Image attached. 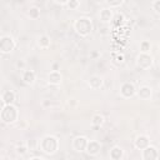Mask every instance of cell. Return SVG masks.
<instances>
[{"label": "cell", "instance_id": "6da1fadb", "mask_svg": "<svg viewBox=\"0 0 160 160\" xmlns=\"http://www.w3.org/2000/svg\"><path fill=\"white\" fill-rule=\"evenodd\" d=\"M0 119L2 121V124L10 125L18 121L19 119V110L14 104H8V105H2L1 111H0Z\"/></svg>", "mask_w": 160, "mask_h": 160}, {"label": "cell", "instance_id": "7a4b0ae2", "mask_svg": "<svg viewBox=\"0 0 160 160\" xmlns=\"http://www.w3.org/2000/svg\"><path fill=\"white\" fill-rule=\"evenodd\" d=\"M39 149L46 155H54L59 150V140L52 135H45L39 141Z\"/></svg>", "mask_w": 160, "mask_h": 160}, {"label": "cell", "instance_id": "3957f363", "mask_svg": "<svg viewBox=\"0 0 160 160\" xmlns=\"http://www.w3.org/2000/svg\"><path fill=\"white\" fill-rule=\"evenodd\" d=\"M74 30L78 35L81 38H85L91 34L92 31V24L89 18H79L74 21Z\"/></svg>", "mask_w": 160, "mask_h": 160}, {"label": "cell", "instance_id": "277c9868", "mask_svg": "<svg viewBox=\"0 0 160 160\" xmlns=\"http://www.w3.org/2000/svg\"><path fill=\"white\" fill-rule=\"evenodd\" d=\"M16 48V41L11 35H2L0 38V51L2 54H10Z\"/></svg>", "mask_w": 160, "mask_h": 160}, {"label": "cell", "instance_id": "5b68a950", "mask_svg": "<svg viewBox=\"0 0 160 160\" xmlns=\"http://www.w3.org/2000/svg\"><path fill=\"white\" fill-rule=\"evenodd\" d=\"M152 56L149 54V52H140L138 56H136V65L142 69V70H148L152 66Z\"/></svg>", "mask_w": 160, "mask_h": 160}, {"label": "cell", "instance_id": "8992f818", "mask_svg": "<svg viewBox=\"0 0 160 160\" xmlns=\"http://www.w3.org/2000/svg\"><path fill=\"white\" fill-rule=\"evenodd\" d=\"M136 88H135V85L132 84V82H124L121 86H120V95H121V98H124V99H130V98H132V96H135L136 95Z\"/></svg>", "mask_w": 160, "mask_h": 160}, {"label": "cell", "instance_id": "52a82bcc", "mask_svg": "<svg viewBox=\"0 0 160 160\" xmlns=\"http://www.w3.org/2000/svg\"><path fill=\"white\" fill-rule=\"evenodd\" d=\"M88 142H89V140L85 136H76V138H74V140L71 142V146L76 152H82V151L86 150Z\"/></svg>", "mask_w": 160, "mask_h": 160}, {"label": "cell", "instance_id": "ba28073f", "mask_svg": "<svg viewBox=\"0 0 160 160\" xmlns=\"http://www.w3.org/2000/svg\"><path fill=\"white\" fill-rule=\"evenodd\" d=\"M141 159L142 160H155L159 159V151L155 146H146L144 150H141Z\"/></svg>", "mask_w": 160, "mask_h": 160}, {"label": "cell", "instance_id": "9c48e42d", "mask_svg": "<svg viewBox=\"0 0 160 160\" xmlns=\"http://www.w3.org/2000/svg\"><path fill=\"white\" fill-rule=\"evenodd\" d=\"M100 150H101V144L98 140H89L85 152L89 156H96L100 152Z\"/></svg>", "mask_w": 160, "mask_h": 160}, {"label": "cell", "instance_id": "30bf717a", "mask_svg": "<svg viewBox=\"0 0 160 160\" xmlns=\"http://www.w3.org/2000/svg\"><path fill=\"white\" fill-rule=\"evenodd\" d=\"M62 81V75L59 70H51L48 75V82L52 86H58L60 85Z\"/></svg>", "mask_w": 160, "mask_h": 160}, {"label": "cell", "instance_id": "8fae6325", "mask_svg": "<svg viewBox=\"0 0 160 160\" xmlns=\"http://www.w3.org/2000/svg\"><path fill=\"white\" fill-rule=\"evenodd\" d=\"M150 145V140H149V136L141 134V135H138L134 140V146L138 149V150H144L146 146Z\"/></svg>", "mask_w": 160, "mask_h": 160}, {"label": "cell", "instance_id": "7c38bea8", "mask_svg": "<svg viewBox=\"0 0 160 160\" xmlns=\"http://www.w3.org/2000/svg\"><path fill=\"white\" fill-rule=\"evenodd\" d=\"M102 82H104V80H102V78H101L100 75H91V76L89 78V80H88V85H89L90 89H92V90L100 89V88L102 86Z\"/></svg>", "mask_w": 160, "mask_h": 160}, {"label": "cell", "instance_id": "4fadbf2b", "mask_svg": "<svg viewBox=\"0 0 160 160\" xmlns=\"http://www.w3.org/2000/svg\"><path fill=\"white\" fill-rule=\"evenodd\" d=\"M21 79L26 85H32L36 80V74L34 70H22Z\"/></svg>", "mask_w": 160, "mask_h": 160}, {"label": "cell", "instance_id": "5bb4252c", "mask_svg": "<svg viewBox=\"0 0 160 160\" xmlns=\"http://www.w3.org/2000/svg\"><path fill=\"white\" fill-rule=\"evenodd\" d=\"M136 94H138V96H139L140 99H142V100H149V99L151 98V95H152V89H151L150 86H148V85H142V86H140V88L138 89Z\"/></svg>", "mask_w": 160, "mask_h": 160}, {"label": "cell", "instance_id": "9a60e30c", "mask_svg": "<svg viewBox=\"0 0 160 160\" xmlns=\"http://www.w3.org/2000/svg\"><path fill=\"white\" fill-rule=\"evenodd\" d=\"M16 100V95L12 90H5L1 94V102L2 105H8V104H14V101Z\"/></svg>", "mask_w": 160, "mask_h": 160}, {"label": "cell", "instance_id": "2e32d148", "mask_svg": "<svg viewBox=\"0 0 160 160\" xmlns=\"http://www.w3.org/2000/svg\"><path fill=\"white\" fill-rule=\"evenodd\" d=\"M99 18L102 22H110L114 18V14H112V10L110 8H104L100 10V14H99Z\"/></svg>", "mask_w": 160, "mask_h": 160}, {"label": "cell", "instance_id": "e0dca14e", "mask_svg": "<svg viewBox=\"0 0 160 160\" xmlns=\"http://www.w3.org/2000/svg\"><path fill=\"white\" fill-rule=\"evenodd\" d=\"M109 155H110V159H112V160H121L124 158V150L120 146L115 145V146L111 148Z\"/></svg>", "mask_w": 160, "mask_h": 160}, {"label": "cell", "instance_id": "ac0fdd59", "mask_svg": "<svg viewBox=\"0 0 160 160\" xmlns=\"http://www.w3.org/2000/svg\"><path fill=\"white\" fill-rule=\"evenodd\" d=\"M104 121H105V119H104V116H102L101 114H95V115H92V118H91V126H92V129H94V130L99 129V128L104 124Z\"/></svg>", "mask_w": 160, "mask_h": 160}, {"label": "cell", "instance_id": "d6986e66", "mask_svg": "<svg viewBox=\"0 0 160 160\" xmlns=\"http://www.w3.org/2000/svg\"><path fill=\"white\" fill-rule=\"evenodd\" d=\"M50 44H51V40L46 34H42L38 38V45L40 49H48L50 46Z\"/></svg>", "mask_w": 160, "mask_h": 160}, {"label": "cell", "instance_id": "ffe728a7", "mask_svg": "<svg viewBox=\"0 0 160 160\" xmlns=\"http://www.w3.org/2000/svg\"><path fill=\"white\" fill-rule=\"evenodd\" d=\"M28 15H29L30 19H32V20H38V19L40 18V9H39L38 6H32V8L29 9Z\"/></svg>", "mask_w": 160, "mask_h": 160}, {"label": "cell", "instance_id": "44dd1931", "mask_svg": "<svg viewBox=\"0 0 160 160\" xmlns=\"http://www.w3.org/2000/svg\"><path fill=\"white\" fill-rule=\"evenodd\" d=\"M15 152L19 156H24L28 152V146L25 144H18V146L15 148Z\"/></svg>", "mask_w": 160, "mask_h": 160}, {"label": "cell", "instance_id": "7402d4cb", "mask_svg": "<svg viewBox=\"0 0 160 160\" xmlns=\"http://www.w3.org/2000/svg\"><path fill=\"white\" fill-rule=\"evenodd\" d=\"M151 49V42L149 40H142L140 42V52H149Z\"/></svg>", "mask_w": 160, "mask_h": 160}, {"label": "cell", "instance_id": "603a6c76", "mask_svg": "<svg viewBox=\"0 0 160 160\" xmlns=\"http://www.w3.org/2000/svg\"><path fill=\"white\" fill-rule=\"evenodd\" d=\"M125 0H105L106 5L110 8V9H114V8H119L124 4Z\"/></svg>", "mask_w": 160, "mask_h": 160}, {"label": "cell", "instance_id": "cb8c5ba5", "mask_svg": "<svg viewBox=\"0 0 160 160\" xmlns=\"http://www.w3.org/2000/svg\"><path fill=\"white\" fill-rule=\"evenodd\" d=\"M66 6H68L70 10H76V9L80 6V1H79V0H70V1L66 4Z\"/></svg>", "mask_w": 160, "mask_h": 160}, {"label": "cell", "instance_id": "d4e9b609", "mask_svg": "<svg viewBox=\"0 0 160 160\" xmlns=\"http://www.w3.org/2000/svg\"><path fill=\"white\" fill-rule=\"evenodd\" d=\"M151 8H152V10H154L156 14H159V15H160V0H155V1L152 2Z\"/></svg>", "mask_w": 160, "mask_h": 160}, {"label": "cell", "instance_id": "484cf974", "mask_svg": "<svg viewBox=\"0 0 160 160\" xmlns=\"http://www.w3.org/2000/svg\"><path fill=\"white\" fill-rule=\"evenodd\" d=\"M15 66H16V69H18V70H25L26 62H25L24 60H18V61H16V64H15Z\"/></svg>", "mask_w": 160, "mask_h": 160}, {"label": "cell", "instance_id": "4316f807", "mask_svg": "<svg viewBox=\"0 0 160 160\" xmlns=\"http://www.w3.org/2000/svg\"><path fill=\"white\" fill-rule=\"evenodd\" d=\"M115 62H116V64H122V62H124V55H122V54H118Z\"/></svg>", "mask_w": 160, "mask_h": 160}, {"label": "cell", "instance_id": "83f0119b", "mask_svg": "<svg viewBox=\"0 0 160 160\" xmlns=\"http://www.w3.org/2000/svg\"><path fill=\"white\" fill-rule=\"evenodd\" d=\"M76 104H78V102H76V100H75V99H69V100H68V105H69V106H71V108L76 106Z\"/></svg>", "mask_w": 160, "mask_h": 160}, {"label": "cell", "instance_id": "f1b7e54d", "mask_svg": "<svg viewBox=\"0 0 160 160\" xmlns=\"http://www.w3.org/2000/svg\"><path fill=\"white\" fill-rule=\"evenodd\" d=\"M55 4H59V5H66L70 0H52Z\"/></svg>", "mask_w": 160, "mask_h": 160}, {"label": "cell", "instance_id": "f546056e", "mask_svg": "<svg viewBox=\"0 0 160 160\" xmlns=\"http://www.w3.org/2000/svg\"><path fill=\"white\" fill-rule=\"evenodd\" d=\"M35 159H38V160H44V156H40V155H34V156H30V158H29V160H35Z\"/></svg>", "mask_w": 160, "mask_h": 160}, {"label": "cell", "instance_id": "4dcf8cb0", "mask_svg": "<svg viewBox=\"0 0 160 160\" xmlns=\"http://www.w3.org/2000/svg\"><path fill=\"white\" fill-rule=\"evenodd\" d=\"M42 105H44V106H50V105H51V102H50V101H44V102H42Z\"/></svg>", "mask_w": 160, "mask_h": 160}, {"label": "cell", "instance_id": "1f68e13d", "mask_svg": "<svg viewBox=\"0 0 160 160\" xmlns=\"http://www.w3.org/2000/svg\"><path fill=\"white\" fill-rule=\"evenodd\" d=\"M52 70H58V64H54L52 65Z\"/></svg>", "mask_w": 160, "mask_h": 160}, {"label": "cell", "instance_id": "d6a6232c", "mask_svg": "<svg viewBox=\"0 0 160 160\" xmlns=\"http://www.w3.org/2000/svg\"><path fill=\"white\" fill-rule=\"evenodd\" d=\"M159 49H160V44H159Z\"/></svg>", "mask_w": 160, "mask_h": 160}, {"label": "cell", "instance_id": "836d02e7", "mask_svg": "<svg viewBox=\"0 0 160 160\" xmlns=\"http://www.w3.org/2000/svg\"><path fill=\"white\" fill-rule=\"evenodd\" d=\"M159 86H160V82H159Z\"/></svg>", "mask_w": 160, "mask_h": 160}]
</instances>
